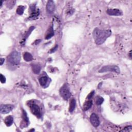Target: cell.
Segmentation results:
<instances>
[{"mask_svg":"<svg viewBox=\"0 0 132 132\" xmlns=\"http://www.w3.org/2000/svg\"><path fill=\"white\" fill-rule=\"evenodd\" d=\"M31 14L28 19L30 20L36 19L40 14V11L37 8L35 4L31 6Z\"/></svg>","mask_w":132,"mask_h":132,"instance_id":"6","label":"cell"},{"mask_svg":"<svg viewBox=\"0 0 132 132\" xmlns=\"http://www.w3.org/2000/svg\"><path fill=\"white\" fill-rule=\"evenodd\" d=\"M23 58L26 61H31L33 59V57L31 53L25 52L23 54Z\"/></svg>","mask_w":132,"mask_h":132,"instance_id":"19","label":"cell"},{"mask_svg":"<svg viewBox=\"0 0 132 132\" xmlns=\"http://www.w3.org/2000/svg\"><path fill=\"white\" fill-rule=\"evenodd\" d=\"M39 82L42 87H46L50 84V78L47 76H42L39 79Z\"/></svg>","mask_w":132,"mask_h":132,"instance_id":"9","label":"cell"},{"mask_svg":"<svg viewBox=\"0 0 132 132\" xmlns=\"http://www.w3.org/2000/svg\"><path fill=\"white\" fill-rule=\"evenodd\" d=\"M104 102V99L102 97L98 96L96 97L95 103L97 105H101L102 103Z\"/></svg>","mask_w":132,"mask_h":132,"instance_id":"21","label":"cell"},{"mask_svg":"<svg viewBox=\"0 0 132 132\" xmlns=\"http://www.w3.org/2000/svg\"><path fill=\"white\" fill-rule=\"evenodd\" d=\"M112 31L110 30H101L98 28H95L93 31V37L95 42L97 45H101L104 43L106 39L112 35Z\"/></svg>","mask_w":132,"mask_h":132,"instance_id":"1","label":"cell"},{"mask_svg":"<svg viewBox=\"0 0 132 132\" xmlns=\"http://www.w3.org/2000/svg\"><path fill=\"white\" fill-rule=\"evenodd\" d=\"M8 62L12 65L17 66L19 64L21 60V54L18 51H13L7 58Z\"/></svg>","mask_w":132,"mask_h":132,"instance_id":"2","label":"cell"},{"mask_svg":"<svg viewBox=\"0 0 132 132\" xmlns=\"http://www.w3.org/2000/svg\"><path fill=\"white\" fill-rule=\"evenodd\" d=\"M59 93L61 96L65 100H68L70 98L71 94L70 91V89L68 85L65 84L60 88L59 90Z\"/></svg>","mask_w":132,"mask_h":132,"instance_id":"3","label":"cell"},{"mask_svg":"<svg viewBox=\"0 0 132 132\" xmlns=\"http://www.w3.org/2000/svg\"><path fill=\"white\" fill-rule=\"evenodd\" d=\"M47 11L49 14H52L55 9V5L54 1L50 0L47 4Z\"/></svg>","mask_w":132,"mask_h":132,"instance_id":"11","label":"cell"},{"mask_svg":"<svg viewBox=\"0 0 132 132\" xmlns=\"http://www.w3.org/2000/svg\"><path fill=\"white\" fill-rule=\"evenodd\" d=\"M106 13L113 16H120L122 15V11L118 9H108L106 11Z\"/></svg>","mask_w":132,"mask_h":132,"instance_id":"10","label":"cell"},{"mask_svg":"<svg viewBox=\"0 0 132 132\" xmlns=\"http://www.w3.org/2000/svg\"><path fill=\"white\" fill-rule=\"evenodd\" d=\"M14 107V105L11 104H2L0 106L1 113L3 114L8 113L13 110Z\"/></svg>","mask_w":132,"mask_h":132,"instance_id":"7","label":"cell"},{"mask_svg":"<svg viewBox=\"0 0 132 132\" xmlns=\"http://www.w3.org/2000/svg\"><path fill=\"white\" fill-rule=\"evenodd\" d=\"M30 131H35V130H34V129H32Z\"/></svg>","mask_w":132,"mask_h":132,"instance_id":"30","label":"cell"},{"mask_svg":"<svg viewBox=\"0 0 132 132\" xmlns=\"http://www.w3.org/2000/svg\"><path fill=\"white\" fill-rule=\"evenodd\" d=\"M25 10V7L22 5H20L17 8L16 10V13L17 14L19 15H22L24 13V11Z\"/></svg>","mask_w":132,"mask_h":132,"instance_id":"20","label":"cell"},{"mask_svg":"<svg viewBox=\"0 0 132 132\" xmlns=\"http://www.w3.org/2000/svg\"><path fill=\"white\" fill-rule=\"evenodd\" d=\"M94 91L93 90V91L91 92V93L88 95V96L87 97V99L88 100H90L92 98V97H93V96L94 95Z\"/></svg>","mask_w":132,"mask_h":132,"instance_id":"24","label":"cell"},{"mask_svg":"<svg viewBox=\"0 0 132 132\" xmlns=\"http://www.w3.org/2000/svg\"><path fill=\"white\" fill-rule=\"evenodd\" d=\"M4 61H5L4 58H1V62H0V65H1V66L3 65V63L4 62Z\"/></svg>","mask_w":132,"mask_h":132,"instance_id":"26","label":"cell"},{"mask_svg":"<svg viewBox=\"0 0 132 132\" xmlns=\"http://www.w3.org/2000/svg\"><path fill=\"white\" fill-rule=\"evenodd\" d=\"M54 35V32L53 30V25H52L51 26V27L49 28L47 35L45 36V39H49L51 38Z\"/></svg>","mask_w":132,"mask_h":132,"instance_id":"15","label":"cell"},{"mask_svg":"<svg viewBox=\"0 0 132 132\" xmlns=\"http://www.w3.org/2000/svg\"><path fill=\"white\" fill-rule=\"evenodd\" d=\"M131 53H132V51H130V53H129V56H130V58H132V56H131Z\"/></svg>","mask_w":132,"mask_h":132,"instance_id":"28","label":"cell"},{"mask_svg":"<svg viewBox=\"0 0 132 132\" xmlns=\"http://www.w3.org/2000/svg\"><path fill=\"white\" fill-rule=\"evenodd\" d=\"M92 105H93V101L91 100H88L83 105V110L84 111H88V110L91 107Z\"/></svg>","mask_w":132,"mask_h":132,"instance_id":"14","label":"cell"},{"mask_svg":"<svg viewBox=\"0 0 132 132\" xmlns=\"http://www.w3.org/2000/svg\"><path fill=\"white\" fill-rule=\"evenodd\" d=\"M40 41H41V40H36L35 42V44H37L38 43H39L40 42Z\"/></svg>","mask_w":132,"mask_h":132,"instance_id":"27","label":"cell"},{"mask_svg":"<svg viewBox=\"0 0 132 132\" xmlns=\"http://www.w3.org/2000/svg\"><path fill=\"white\" fill-rule=\"evenodd\" d=\"M22 119L23 121L24 122L25 124H26L27 126L29 124V119L28 118L27 114L25 111L23 110H22ZM25 127H26L25 125Z\"/></svg>","mask_w":132,"mask_h":132,"instance_id":"18","label":"cell"},{"mask_svg":"<svg viewBox=\"0 0 132 132\" xmlns=\"http://www.w3.org/2000/svg\"><path fill=\"white\" fill-rule=\"evenodd\" d=\"M14 122V118L12 116H8L4 119V123L7 127H10L12 125Z\"/></svg>","mask_w":132,"mask_h":132,"instance_id":"13","label":"cell"},{"mask_svg":"<svg viewBox=\"0 0 132 132\" xmlns=\"http://www.w3.org/2000/svg\"><path fill=\"white\" fill-rule=\"evenodd\" d=\"M29 106L31 112L32 113L36 116L38 118H40L41 117V113L40 108L38 105L36 104V103L34 102H30Z\"/></svg>","mask_w":132,"mask_h":132,"instance_id":"4","label":"cell"},{"mask_svg":"<svg viewBox=\"0 0 132 132\" xmlns=\"http://www.w3.org/2000/svg\"><path fill=\"white\" fill-rule=\"evenodd\" d=\"M0 81H1V82L2 84L5 83H6V77L2 74H1V77H0Z\"/></svg>","mask_w":132,"mask_h":132,"instance_id":"23","label":"cell"},{"mask_svg":"<svg viewBox=\"0 0 132 132\" xmlns=\"http://www.w3.org/2000/svg\"><path fill=\"white\" fill-rule=\"evenodd\" d=\"M106 72H113L118 74L120 73V69L117 66H105L103 67L99 71L100 73H104Z\"/></svg>","mask_w":132,"mask_h":132,"instance_id":"5","label":"cell"},{"mask_svg":"<svg viewBox=\"0 0 132 132\" xmlns=\"http://www.w3.org/2000/svg\"><path fill=\"white\" fill-rule=\"evenodd\" d=\"M76 106V100L75 99H72L70 102V106H69V111L70 113H72L74 110Z\"/></svg>","mask_w":132,"mask_h":132,"instance_id":"17","label":"cell"},{"mask_svg":"<svg viewBox=\"0 0 132 132\" xmlns=\"http://www.w3.org/2000/svg\"><path fill=\"white\" fill-rule=\"evenodd\" d=\"M32 69L33 72L36 74H39L40 72V71H41V67L38 64L32 65Z\"/></svg>","mask_w":132,"mask_h":132,"instance_id":"16","label":"cell"},{"mask_svg":"<svg viewBox=\"0 0 132 132\" xmlns=\"http://www.w3.org/2000/svg\"><path fill=\"white\" fill-rule=\"evenodd\" d=\"M2 5H3V1H1V6H1V7L2 6Z\"/></svg>","mask_w":132,"mask_h":132,"instance_id":"29","label":"cell"},{"mask_svg":"<svg viewBox=\"0 0 132 132\" xmlns=\"http://www.w3.org/2000/svg\"><path fill=\"white\" fill-rule=\"evenodd\" d=\"M58 45H56V46L54 48L51 49V50L50 51V53H53L55 52L57 50V49H58Z\"/></svg>","mask_w":132,"mask_h":132,"instance_id":"25","label":"cell"},{"mask_svg":"<svg viewBox=\"0 0 132 132\" xmlns=\"http://www.w3.org/2000/svg\"><path fill=\"white\" fill-rule=\"evenodd\" d=\"M132 130V127L131 125H130V126H128V127L124 128V129H123L121 131V132H131Z\"/></svg>","mask_w":132,"mask_h":132,"instance_id":"22","label":"cell"},{"mask_svg":"<svg viewBox=\"0 0 132 132\" xmlns=\"http://www.w3.org/2000/svg\"><path fill=\"white\" fill-rule=\"evenodd\" d=\"M34 28H35V27H34V26H31V27H30L29 30H28V31L26 33L25 36H24L23 38L21 41L20 42V44H21L22 45H24V44L27 38H28V36L30 35L31 33L32 32V31L34 30Z\"/></svg>","mask_w":132,"mask_h":132,"instance_id":"12","label":"cell"},{"mask_svg":"<svg viewBox=\"0 0 132 132\" xmlns=\"http://www.w3.org/2000/svg\"><path fill=\"white\" fill-rule=\"evenodd\" d=\"M90 122L94 127H97L100 125V121L98 116L95 113H92L90 117Z\"/></svg>","mask_w":132,"mask_h":132,"instance_id":"8","label":"cell"}]
</instances>
